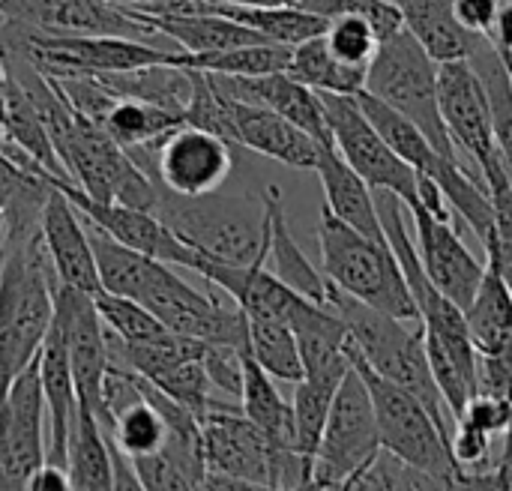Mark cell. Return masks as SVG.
Listing matches in <instances>:
<instances>
[{
  "label": "cell",
  "instance_id": "1",
  "mask_svg": "<svg viewBox=\"0 0 512 491\" xmlns=\"http://www.w3.org/2000/svg\"><path fill=\"white\" fill-rule=\"evenodd\" d=\"M54 285L39 228L9 240L0 267V399L42 351L54 324Z\"/></svg>",
  "mask_w": 512,
  "mask_h": 491
},
{
  "label": "cell",
  "instance_id": "2",
  "mask_svg": "<svg viewBox=\"0 0 512 491\" xmlns=\"http://www.w3.org/2000/svg\"><path fill=\"white\" fill-rule=\"evenodd\" d=\"M327 309H333L345 321L354 354L363 357L378 375H384L387 381L417 396L429 408V414L438 420V426L453 438L450 432L453 417L435 384V375L426 357L423 327L420 324L408 327L411 321H402L384 309H375L336 285H330Z\"/></svg>",
  "mask_w": 512,
  "mask_h": 491
},
{
  "label": "cell",
  "instance_id": "3",
  "mask_svg": "<svg viewBox=\"0 0 512 491\" xmlns=\"http://www.w3.org/2000/svg\"><path fill=\"white\" fill-rule=\"evenodd\" d=\"M153 213L198 255L225 264H255L270 258V222L264 198L174 195L159 189Z\"/></svg>",
  "mask_w": 512,
  "mask_h": 491
},
{
  "label": "cell",
  "instance_id": "4",
  "mask_svg": "<svg viewBox=\"0 0 512 491\" xmlns=\"http://www.w3.org/2000/svg\"><path fill=\"white\" fill-rule=\"evenodd\" d=\"M318 249H321V270L336 288L402 321L420 324L417 303L408 291L405 273L390 243L366 237L363 231L351 228L321 204Z\"/></svg>",
  "mask_w": 512,
  "mask_h": 491
},
{
  "label": "cell",
  "instance_id": "5",
  "mask_svg": "<svg viewBox=\"0 0 512 491\" xmlns=\"http://www.w3.org/2000/svg\"><path fill=\"white\" fill-rule=\"evenodd\" d=\"M351 363L369 387L378 432H381V447L396 453L399 459L411 462L414 468L429 471L447 489H459L462 468L453 459L450 435L438 426V420L429 414V408L417 396L402 390L399 384L378 375L363 357L354 354V348H351Z\"/></svg>",
  "mask_w": 512,
  "mask_h": 491
},
{
  "label": "cell",
  "instance_id": "6",
  "mask_svg": "<svg viewBox=\"0 0 512 491\" xmlns=\"http://www.w3.org/2000/svg\"><path fill=\"white\" fill-rule=\"evenodd\" d=\"M363 90L384 99L390 108H396L411 123H417L444 156L459 159L441 117L438 60L405 27L381 42L375 60L369 63Z\"/></svg>",
  "mask_w": 512,
  "mask_h": 491
},
{
  "label": "cell",
  "instance_id": "7",
  "mask_svg": "<svg viewBox=\"0 0 512 491\" xmlns=\"http://www.w3.org/2000/svg\"><path fill=\"white\" fill-rule=\"evenodd\" d=\"M54 150L81 192L96 201H120L153 210L159 186L135 165V159L87 114L75 111L72 126L54 141Z\"/></svg>",
  "mask_w": 512,
  "mask_h": 491
},
{
  "label": "cell",
  "instance_id": "8",
  "mask_svg": "<svg viewBox=\"0 0 512 491\" xmlns=\"http://www.w3.org/2000/svg\"><path fill=\"white\" fill-rule=\"evenodd\" d=\"M378 453L381 432L375 420V405L363 375L351 366L324 423L309 489H348Z\"/></svg>",
  "mask_w": 512,
  "mask_h": 491
},
{
  "label": "cell",
  "instance_id": "9",
  "mask_svg": "<svg viewBox=\"0 0 512 491\" xmlns=\"http://www.w3.org/2000/svg\"><path fill=\"white\" fill-rule=\"evenodd\" d=\"M201 438L207 471L225 474L243 489H294L282 456L243 408L213 402L201 417Z\"/></svg>",
  "mask_w": 512,
  "mask_h": 491
},
{
  "label": "cell",
  "instance_id": "10",
  "mask_svg": "<svg viewBox=\"0 0 512 491\" xmlns=\"http://www.w3.org/2000/svg\"><path fill=\"white\" fill-rule=\"evenodd\" d=\"M321 105L333 132L336 153L372 186L387 189L405 201V207L420 201V174L381 138L357 96L321 93Z\"/></svg>",
  "mask_w": 512,
  "mask_h": 491
},
{
  "label": "cell",
  "instance_id": "11",
  "mask_svg": "<svg viewBox=\"0 0 512 491\" xmlns=\"http://www.w3.org/2000/svg\"><path fill=\"white\" fill-rule=\"evenodd\" d=\"M45 417L36 357L0 399V491L27 489V480L45 462Z\"/></svg>",
  "mask_w": 512,
  "mask_h": 491
},
{
  "label": "cell",
  "instance_id": "12",
  "mask_svg": "<svg viewBox=\"0 0 512 491\" xmlns=\"http://www.w3.org/2000/svg\"><path fill=\"white\" fill-rule=\"evenodd\" d=\"M54 318L69 354L72 381L78 402L96 414L102 423L105 417V378H108V342L105 324L99 318L93 294L63 285H54Z\"/></svg>",
  "mask_w": 512,
  "mask_h": 491
},
{
  "label": "cell",
  "instance_id": "13",
  "mask_svg": "<svg viewBox=\"0 0 512 491\" xmlns=\"http://www.w3.org/2000/svg\"><path fill=\"white\" fill-rule=\"evenodd\" d=\"M438 96H441V117L456 153H465L480 177L498 162H504L495 144L489 96L471 60L438 63Z\"/></svg>",
  "mask_w": 512,
  "mask_h": 491
},
{
  "label": "cell",
  "instance_id": "14",
  "mask_svg": "<svg viewBox=\"0 0 512 491\" xmlns=\"http://www.w3.org/2000/svg\"><path fill=\"white\" fill-rule=\"evenodd\" d=\"M234 168V144L198 129V126H177L156 144V165L150 180L159 189L174 195H210L225 186Z\"/></svg>",
  "mask_w": 512,
  "mask_h": 491
},
{
  "label": "cell",
  "instance_id": "15",
  "mask_svg": "<svg viewBox=\"0 0 512 491\" xmlns=\"http://www.w3.org/2000/svg\"><path fill=\"white\" fill-rule=\"evenodd\" d=\"M0 15L42 33L129 36L153 39L156 33L135 9L111 0H0Z\"/></svg>",
  "mask_w": 512,
  "mask_h": 491
},
{
  "label": "cell",
  "instance_id": "16",
  "mask_svg": "<svg viewBox=\"0 0 512 491\" xmlns=\"http://www.w3.org/2000/svg\"><path fill=\"white\" fill-rule=\"evenodd\" d=\"M54 183L69 198V204L81 213V219H87L90 225L102 228L114 240H120V243H126V246L150 255V258H159L165 264L195 270L198 252L192 246H186L153 210L120 204V201H96V198H90L87 192H81L69 180H54Z\"/></svg>",
  "mask_w": 512,
  "mask_h": 491
},
{
  "label": "cell",
  "instance_id": "17",
  "mask_svg": "<svg viewBox=\"0 0 512 491\" xmlns=\"http://www.w3.org/2000/svg\"><path fill=\"white\" fill-rule=\"evenodd\" d=\"M408 210L417 225V252L429 279L465 312L483 282L486 264H480L477 255L462 243L456 222L435 216L423 201L411 204Z\"/></svg>",
  "mask_w": 512,
  "mask_h": 491
},
{
  "label": "cell",
  "instance_id": "18",
  "mask_svg": "<svg viewBox=\"0 0 512 491\" xmlns=\"http://www.w3.org/2000/svg\"><path fill=\"white\" fill-rule=\"evenodd\" d=\"M213 81L228 96L273 108L276 114L288 117L294 126L309 132L318 144L333 147V132L321 105V93L303 84L300 78H294L288 69L267 72V75H213Z\"/></svg>",
  "mask_w": 512,
  "mask_h": 491
},
{
  "label": "cell",
  "instance_id": "19",
  "mask_svg": "<svg viewBox=\"0 0 512 491\" xmlns=\"http://www.w3.org/2000/svg\"><path fill=\"white\" fill-rule=\"evenodd\" d=\"M39 234H42L48 261L57 273V282L81 288L96 297L102 291V282H99L90 234L81 225V213L69 204V198L60 192L57 183H54V189L45 201V210L39 216Z\"/></svg>",
  "mask_w": 512,
  "mask_h": 491
},
{
  "label": "cell",
  "instance_id": "20",
  "mask_svg": "<svg viewBox=\"0 0 512 491\" xmlns=\"http://www.w3.org/2000/svg\"><path fill=\"white\" fill-rule=\"evenodd\" d=\"M231 114H234V135L237 147L255 150L273 162H282L288 168L315 171L318 153L324 144H318L309 132L294 126L288 117L276 114L273 108L243 102L231 96Z\"/></svg>",
  "mask_w": 512,
  "mask_h": 491
},
{
  "label": "cell",
  "instance_id": "21",
  "mask_svg": "<svg viewBox=\"0 0 512 491\" xmlns=\"http://www.w3.org/2000/svg\"><path fill=\"white\" fill-rule=\"evenodd\" d=\"M240 408L243 414L270 438L276 453L282 456L291 486L300 489L303 471H300V456H297V429H294V408L291 402L279 393L276 378L249 354L243 351V393H240Z\"/></svg>",
  "mask_w": 512,
  "mask_h": 491
},
{
  "label": "cell",
  "instance_id": "22",
  "mask_svg": "<svg viewBox=\"0 0 512 491\" xmlns=\"http://www.w3.org/2000/svg\"><path fill=\"white\" fill-rule=\"evenodd\" d=\"M39 381H42V396H45V414H48V453L45 462L66 468L69 462V432L78 414V393L72 381V366L69 354L57 327V318L42 342L39 351Z\"/></svg>",
  "mask_w": 512,
  "mask_h": 491
},
{
  "label": "cell",
  "instance_id": "23",
  "mask_svg": "<svg viewBox=\"0 0 512 491\" xmlns=\"http://www.w3.org/2000/svg\"><path fill=\"white\" fill-rule=\"evenodd\" d=\"M315 171L324 186V207L366 237L387 243L375 189L336 153V147H321Z\"/></svg>",
  "mask_w": 512,
  "mask_h": 491
},
{
  "label": "cell",
  "instance_id": "24",
  "mask_svg": "<svg viewBox=\"0 0 512 491\" xmlns=\"http://www.w3.org/2000/svg\"><path fill=\"white\" fill-rule=\"evenodd\" d=\"M138 15L156 33L177 42V48L189 51V54L225 51V48H237V45H249V42H270L258 30L234 21L231 15H222L216 9H201V12H138Z\"/></svg>",
  "mask_w": 512,
  "mask_h": 491
},
{
  "label": "cell",
  "instance_id": "25",
  "mask_svg": "<svg viewBox=\"0 0 512 491\" xmlns=\"http://www.w3.org/2000/svg\"><path fill=\"white\" fill-rule=\"evenodd\" d=\"M351 366L348 369H306L303 378L294 384L291 408H294V429H297V456H300V471H303L300 489L312 486V465H315V453L321 444V432Z\"/></svg>",
  "mask_w": 512,
  "mask_h": 491
},
{
  "label": "cell",
  "instance_id": "26",
  "mask_svg": "<svg viewBox=\"0 0 512 491\" xmlns=\"http://www.w3.org/2000/svg\"><path fill=\"white\" fill-rule=\"evenodd\" d=\"M264 207H267V222H270V258H273V273L294 288L297 294L327 306L330 297V279L324 270H318L309 255L300 249V243L291 234L288 225V213H285V201H282V189L279 186H267L264 189Z\"/></svg>",
  "mask_w": 512,
  "mask_h": 491
},
{
  "label": "cell",
  "instance_id": "27",
  "mask_svg": "<svg viewBox=\"0 0 512 491\" xmlns=\"http://www.w3.org/2000/svg\"><path fill=\"white\" fill-rule=\"evenodd\" d=\"M405 30L438 60H468L486 36L471 33L453 9V0H399Z\"/></svg>",
  "mask_w": 512,
  "mask_h": 491
},
{
  "label": "cell",
  "instance_id": "28",
  "mask_svg": "<svg viewBox=\"0 0 512 491\" xmlns=\"http://www.w3.org/2000/svg\"><path fill=\"white\" fill-rule=\"evenodd\" d=\"M357 102H360V108L366 111V117L372 120V126L381 132V138L417 171V174H423V177H432V180H438V174L447 168V162H459V159H450V156H444L432 141H429V135L417 126V123H411L405 114H399L396 108H390L384 99H378V96H372L369 90H360L357 93Z\"/></svg>",
  "mask_w": 512,
  "mask_h": 491
},
{
  "label": "cell",
  "instance_id": "29",
  "mask_svg": "<svg viewBox=\"0 0 512 491\" xmlns=\"http://www.w3.org/2000/svg\"><path fill=\"white\" fill-rule=\"evenodd\" d=\"M87 234H90L93 255H96V270H99L102 291L141 300L144 288L150 285V279L156 276L162 261L150 258V255H144V252H138L132 246H126V243H120V240H114L111 234H105L96 225H90Z\"/></svg>",
  "mask_w": 512,
  "mask_h": 491
},
{
  "label": "cell",
  "instance_id": "30",
  "mask_svg": "<svg viewBox=\"0 0 512 491\" xmlns=\"http://www.w3.org/2000/svg\"><path fill=\"white\" fill-rule=\"evenodd\" d=\"M288 72L318 93H345V96H357L366 87V75H369V69L339 60L327 45L324 33L291 48Z\"/></svg>",
  "mask_w": 512,
  "mask_h": 491
},
{
  "label": "cell",
  "instance_id": "31",
  "mask_svg": "<svg viewBox=\"0 0 512 491\" xmlns=\"http://www.w3.org/2000/svg\"><path fill=\"white\" fill-rule=\"evenodd\" d=\"M183 114L162 108L156 102H144V99H132V96H117L111 102V108L99 117V126L123 147V150H135L144 144H153L159 138H165L168 132H174L177 126H183Z\"/></svg>",
  "mask_w": 512,
  "mask_h": 491
},
{
  "label": "cell",
  "instance_id": "32",
  "mask_svg": "<svg viewBox=\"0 0 512 491\" xmlns=\"http://www.w3.org/2000/svg\"><path fill=\"white\" fill-rule=\"evenodd\" d=\"M69 483L72 489H114V465H111V450L102 435V426L93 411H87L78 402V414L69 432Z\"/></svg>",
  "mask_w": 512,
  "mask_h": 491
},
{
  "label": "cell",
  "instance_id": "33",
  "mask_svg": "<svg viewBox=\"0 0 512 491\" xmlns=\"http://www.w3.org/2000/svg\"><path fill=\"white\" fill-rule=\"evenodd\" d=\"M465 321L477 354H495L512 342V294L489 264L474 300L465 309Z\"/></svg>",
  "mask_w": 512,
  "mask_h": 491
},
{
  "label": "cell",
  "instance_id": "34",
  "mask_svg": "<svg viewBox=\"0 0 512 491\" xmlns=\"http://www.w3.org/2000/svg\"><path fill=\"white\" fill-rule=\"evenodd\" d=\"M216 12L231 15L234 21L258 30L264 39L279 45H300L327 30L330 18L306 9V6H225L216 3Z\"/></svg>",
  "mask_w": 512,
  "mask_h": 491
},
{
  "label": "cell",
  "instance_id": "35",
  "mask_svg": "<svg viewBox=\"0 0 512 491\" xmlns=\"http://www.w3.org/2000/svg\"><path fill=\"white\" fill-rule=\"evenodd\" d=\"M291 63V45L279 42H249L225 51H204V54H189L177 51L174 66L186 69H201L213 75H267V72H282Z\"/></svg>",
  "mask_w": 512,
  "mask_h": 491
},
{
  "label": "cell",
  "instance_id": "36",
  "mask_svg": "<svg viewBox=\"0 0 512 491\" xmlns=\"http://www.w3.org/2000/svg\"><path fill=\"white\" fill-rule=\"evenodd\" d=\"M246 321H249V354L276 381L297 384L303 378V354L294 327L270 315H246Z\"/></svg>",
  "mask_w": 512,
  "mask_h": 491
},
{
  "label": "cell",
  "instance_id": "37",
  "mask_svg": "<svg viewBox=\"0 0 512 491\" xmlns=\"http://www.w3.org/2000/svg\"><path fill=\"white\" fill-rule=\"evenodd\" d=\"M477 75L483 78L486 96H489V111H492V129H495V144L501 150V159L512 177V75L507 63L501 60L498 48L492 39H483L477 51L468 57Z\"/></svg>",
  "mask_w": 512,
  "mask_h": 491
},
{
  "label": "cell",
  "instance_id": "38",
  "mask_svg": "<svg viewBox=\"0 0 512 491\" xmlns=\"http://www.w3.org/2000/svg\"><path fill=\"white\" fill-rule=\"evenodd\" d=\"M186 69V66H183ZM192 78V90H189V102L183 111V120L189 126L207 129L225 141H231L237 147V135H234V114H231V96L213 81L210 72L201 69H189Z\"/></svg>",
  "mask_w": 512,
  "mask_h": 491
},
{
  "label": "cell",
  "instance_id": "39",
  "mask_svg": "<svg viewBox=\"0 0 512 491\" xmlns=\"http://www.w3.org/2000/svg\"><path fill=\"white\" fill-rule=\"evenodd\" d=\"M93 300H96V309H99L105 330L114 333L126 345H141V342H150V339L168 333V327L144 303H138L132 297L99 291Z\"/></svg>",
  "mask_w": 512,
  "mask_h": 491
},
{
  "label": "cell",
  "instance_id": "40",
  "mask_svg": "<svg viewBox=\"0 0 512 491\" xmlns=\"http://www.w3.org/2000/svg\"><path fill=\"white\" fill-rule=\"evenodd\" d=\"M153 381L165 396H171L174 402H180L183 408H189L198 420L213 408V384L207 378V369H204V360L201 357H192V360H183V363H174L171 369L159 372L156 378H147Z\"/></svg>",
  "mask_w": 512,
  "mask_h": 491
},
{
  "label": "cell",
  "instance_id": "41",
  "mask_svg": "<svg viewBox=\"0 0 512 491\" xmlns=\"http://www.w3.org/2000/svg\"><path fill=\"white\" fill-rule=\"evenodd\" d=\"M348 489H447V486L438 477H432L429 471H420L411 462H405L396 453L381 447V453L372 459V465L366 471H360Z\"/></svg>",
  "mask_w": 512,
  "mask_h": 491
},
{
  "label": "cell",
  "instance_id": "42",
  "mask_svg": "<svg viewBox=\"0 0 512 491\" xmlns=\"http://www.w3.org/2000/svg\"><path fill=\"white\" fill-rule=\"evenodd\" d=\"M327 45L333 48V54L351 66H363L369 69V63L375 60L378 48H381V36L375 33V27L360 18V15H336L330 18L327 30H324Z\"/></svg>",
  "mask_w": 512,
  "mask_h": 491
},
{
  "label": "cell",
  "instance_id": "43",
  "mask_svg": "<svg viewBox=\"0 0 512 491\" xmlns=\"http://www.w3.org/2000/svg\"><path fill=\"white\" fill-rule=\"evenodd\" d=\"M306 9L324 15V18H336V15H360L366 18L375 33L381 36V42L387 36H393L396 30L405 27L402 21V9L396 0H306Z\"/></svg>",
  "mask_w": 512,
  "mask_h": 491
},
{
  "label": "cell",
  "instance_id": "44",
  "mask_svg": "<svg viewBox=\"0 0 512 491\" xmlns=\"http://www.w3.org/2000/svg\"><path fill=\"white\" fill-rule=\"evenodd\" d=\"M243 351L237 345H225V342H207L204 345V369L207 378L213 384V390L240 399L243 393Z\"/></svg>",
  "mask_w": 512,
  "mask_h": 491
},
{
  "label": "cell",
  "instance_id": "45",
  "mask_svg": "<svg viewBox=\"0 0 512 491\" xmlns=\"http://www.w3.org/2000/svg\"><path fill=\"white\" fill-rule=\"evenodd\" d=\"M132 468L141 480V489L159 491V489H198L192 474L162 447L150 456H138L132 459Z\"/></svg>",
  "mask_w": 512,
  "mask_h": 491
},
{
  "label": "cell",
  "instance_id": "46",
  "mask_svg": "<svg viewBox=\"0 0 512 491\" xmlns=\"http://www.w3.org/2000/svg\"><path fill=\"white\" fill-rule=\"evenodd\" d=\"M450 450H453V459L459 462L462 471H483L489 465L492 435L462 420V423H456V432L450 438Z\"/></svg>",
  "mask_w": 512,
  "mask_h": 491
},
{
  "label": "cell",
  "instance_id": "47",
  "mask_svg": "<svg viewBox=\"0 0 512 491\" xmlns=\"http://www.w3.org/2000/svg\"><path fill=\"white\" fill-rule=\"evenodd\" d=\"M462 420L477 426V429H483V432H489L492 438L504 435L512 423V399H501V396H492V393H477L468 402Z\"/></svg>",
  "mask_w": 512,
  "mask_h": 491
},
{
  "label": "cell",
  "instance_id": "48",
  "mask_svg": "<svg viewBox=\"0 0 512 491\" xmlns=\"http://www.w3.org/2000/svg\"><path fill=\"white\" fill-rule=\"evenodd\" d=\"M477 384H480V393L512 399V342L495 354H480Z\"/></svg>",
  "mask_w": 512,
  "mask_h": 491
},
{
  "label": "cell",
  "instance_id": "49",
  "mask_svg": "<svg viewBox=\"0 0 512 491\" xmlns=\"http://www.w3.org/2000/svg\"><path fill=\"white\" fill-rule=\"evenodd\" d=\"M504 0H453L456 18L477 36H492Z\"/></svg>",
  "mask_w": 512,
  "mask_h": 491
},
{
  "label": "cell",
  "instance_id": "50",
  "mask_svg": "<svg viewBox=\"0 0 512 491\" xmlns=\"http://www.w3.org/2000/svg\"><path fill=\"white\" fill-rule=\"evenodd\" d=\"M486 258L489 267L504 279V285L510 288L512 294V240H504L498 231L486 240Z\"/></svg>",
  "mask_w": 512,
  "mask_h": 491
},
{
  "label": "cell",
  "instance_id": "51",
  "mask_svg": "<svg viewBox=\"0 0 512 491\" xmlns=\"http://www.w3.org/2000/svg\"><path fill=\"white\" fill-rule=\"evenodd\" d=\"M51 489H72L69 483V471L51 462H42L33 477L27 480V491H51Z\"/></svg>",
  "mask_w": 512,
  "mask_h": 491
},
{
  "label": "cell",
  "instance_id": "52",
  "mask_svg": "<svg viewBox=\"0 0 512 491\" xmlns=\"http://www.w3.org/2000/svg\"><path fill=\"white\" fill-rule=\"evenodd\" d=\"M225 6H303L306 0H210Z\"/></svg>",
  "mask_w": 512,
  "mask_h": 491
},
{
  "label": "cell",
  "instance_id": "53",
  "mask_svg": "<svg viewBox=\"0 0 512 491\" xmlns=\"http://www.w3.org/2000/svg\"><path fill=\"white\" fill-rule=\"evenodd\" d=\"M9 240H12V234H9V222H6V213L0 210V258L6 255V249H9Z\"/></svg>",
  "mask_w": 512,
  "mask_h": 491
},
{
  "label": "cell",
  "instance_id": "54",
  "mask_svg": "<svg viewBox=\"0 0 512 491\" xmlns=\"http://www.w3.org/2000/svg\"><path fill=\"white\" fill-rule=\"evenodd\" d=\"M3 111H6V87H0V129H3Z\"/></svg>",
  "mask_w": 512,
  "mask_h": 491
},
{
  "label": "cell",
  "instance_id": "55",
  "mask_svg": "<svg viewBox=\"0 0 512 491\" xmlns=\"http://www.w3.org/2000/svg\"><path fill=\"white\" fill-rule=\"evenodd\" d=\"M0 87H6V63H3V51H0Z\"/></svg>",
  "mask_w": 512,
  "mask_h": 491
}]
</instances>
